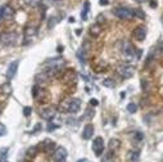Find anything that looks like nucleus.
<instances>
[{"instance_id":"a878e982","label":"nucleus","mask_w":163,"mask_h":162,"mask_svg":"<svg viewBox=\"0 0 163 162\" xmlns=\"http://www.w3.org/2000/svg\"><path fill=\"white\" fill-rule=\"evenodd\" d=\"M57 22H58V20H57V18H55V17H52V18H50V21H49L48 27H49V28L54 27V26H55V23H57Z\"/></svg>"},{"instance_id":"c756f323","label":"nucleus","mask_w":163,"mask_h":162,"mask_svg":"<svg viewBox=\"0 0 163 162\" xmlns=\"http://www.w3.org/2000/svg\"><path fill=\"white\" fill-rule=\"evenodd\" d=\"M36 152H37V148H35V147H34V148L28 149V152H27V153H28V156H35V154H36Z\"/></svg>"},{"instance_id":"ddd939ff","label":"nucleus","mask_w":163,"mask_h":162,"mask_svg":"<svg viewBox=\"0 0 163 162\" xmlns=\"http://www.w3.org/2000/svg\"><path fill=\"white\" fill-rule=\"evenodd\" d=\"M108 147H109V151H110V152H112V151L116 152L117 149L121 147V143H120V140H118V139H110Z\"/></svg>"},{"instance_id":"5701e85b","label":"nucleus","mask_w":163,"mask_h":162,"mask_svg":"<svg viewBox=\"0 0 163 162\" xmlns=\"http://www.w3.org/2000/svg\"><path fill=\"white\" fill-rule=\"evenodd\" d=\"M127 111L130 112V113H135V112L137 111V105H136L135 103H130V104L127 105Z\"/></svg>"},{"instance_id":"4468645a","label":"nucleus","mask_w":163,"mask_h":162,"mask_svg":"<svg viewBox=\"0 0 163 162\" xmlns=\"http://www.w3.org/2000/svg\"><path fill=\"white\" fill-rule=\"evenodd\" d=\"M100 24L99 23H95V24H92V26L90 27V34L94 36V37H96V36H99L100 35Z\"/></svg>"},{"instance_id":"6ab92c4d","label":"nucleus","mask_w":163,"mask_h":162,"mask_svg":"<svg viewBox=\"0 0 163 162\" xmlns=\"http://www.w3.org/2000/svg\"><path fill=\"white\" fill-rule=\"evenodd\" d=\"M123 52L126 53L127 55H134V54H135V49L132 48V45H131V44L126 42V48L123 49Z\"/></svg>"},{"instance_id":"2f4dec72","label":"nucleus","mask_w":163,"mask_h":162,"mask_svg":"<svg viewBox=\"0 0 163 162\" xmlns=\"http://www.w3.org/2000/svg\"><path fill=\"white\" fill-rule=\"evenodd\" d=\"M90 104H91V105H94V107H95V105H98V104H99V102L96 101L95 98H91V99H90Z\"/></svg>"},{"instance_id":"bb28decb","label":"nucleus","mask_w":163,"mask_h":162,"mask_svg":"<svg viewBox=\"0 0 163 162\" xmlns=\"http://www.w3.org/2000/svg\"><path fill=\"white\" fill-rule=\"evenodd\" d=\"M31 113H32V108H31V107H24L23 108V115L26 117L31 116Z\"/></svg>"},{"instance_id":"f8f14e48","label":"nucleus","mask_w":163,"mask_h":162,"mask_svg":"<svg viewBox=\"0 0 163 162\" xmlns=\"http://www.w3.org/2000/svg\"><path fill=\"white\" fill-rule=\"evenodd\" d=\"M92 134H94V126L91 123H87V125L84 127V131H82V138L85 140H89L92 138Z\"/></svg>"},{"instance_id":"72a5a7b5","label":"nucleus","mask_w":163,"mask_h":162,"mask_svg":"<svg viewBox=\"0 0 163 162\" xmlns=\"http://www.w3.org/2000/svg\"><path fill=\"white\" fill-rule=\"evenodd\" d=\"M99 4L100 5H108L109 4V0H99Z\"/></svg>"},{"instance_id":"ea45409f","label":"nucleus","mask_w":163,"mask_h":162,"mask_svg":"<svg viewBox=\"0 0 163 162\" xmlns=\"http://www.w3.org/2000/svg\"><path fill=\"white\" fill-rule=\"evenodd\" d=\"M53 2H60V0H53Z\"/></svg>"},{"instance_id":"cd10ccee","label":"nucleus","mask_w":163,"mask_h":162,"mask_svg":"<svg viewBox=\"0 0 163 162\" xmlns=\"http://www.w3.org/2000/svg\"><path fill=\"white\" fill-rule=\"evenodd\" d=\"M5 134H7V127L3 123H0V136H4Z\"/></svg>"},{"instance_id":"f704fd0d","label":"nucleus","mask_w":163,"mask_h":162,"mask_svg":"<svg viewBox=\"0 0 163 162\" xmlns=\"http://www.w3.org/2000/svg\"><path fill=\"white\" fill-rule=\"evenodd\" d=\"M150 7H152V8L157 7V2H155V0H152V2H150Z\"/></svg>"},{"instance_id":"6e6552de","label":"nucleus","mask_w":163,"mask_h":162,"mask_svg":"<svg viewBox=\"0 0 163 162\" xmlns=\"http://www.w3.org/2000/svg\"><path fill=\"white\" fill-rule=\"evenodd\" d=\"M18 66H20V61H18V59L13 61V62H12V63L9 64L8 70H7V79H8V80H12V79H13L16 75H17Z\"/></svg>"},{"instance_id":"79ce46f5","label":"nucleus","mask_w":163,"mask_h":162,"mask_svg":"<svg viewBox=\"0 0 163 162\" xmlns=\"http://www.w3.org/2000/svg\"><path fill=\"white\" fill-rule=\"evenodd\" d=\"M162 18H163V17H162Z\"/></svg>"},{"instance_id":"dca6fc26","label":"nucleus","mask_w":163,"mask_h":162,"mask_svg":"<svg viewBox=\"0 0 163 162\" xmlns=\"http://www.w3.org/2000/svg\"><path fill=\"white\" fill-rule=\"evenodd\" d=\"M102 162H114V157H113V153L109 152V153H105L102 158Z\"/></svg>"},{"instance_id":"58836bf2","label":"nucleus","mask_w":163,"mask_h":162,"mask_svg":"<svg viewBox=\"0 0 163 162\" xmlns=\"http://www.w3.org/2000/svg\"><path fill=\"white\" fill-rule=\"evenodd\" d=\"M77 162H86V160L84 158V160H80V161H77Z\"/></svg>"},{"instance_id":"393cba45","label":"nucleus","mask_w":163,"mask_h":162,"mask_svg":"<svg viewBox=\"0 0 163 162\" xmlns=\"http://www.w3.org/2000/svg\"><path fill=\"white\" fill-rule=\"evenodd\" d=\"M8 148H2L0 149V160H3V158H7V156H8Z\"/></svg>"},{"instance_id":"39448f33","label":"nucleus","mask_w":163,"mask_h":162,"mask_svg":"<svg viewBox=\"0 0 163 162\" xmlns=\"http://www.w3.org/2000/svg\"><path fill=\"white\" fill-rule=\"evenodd\" d=\"M46 64L54 71H60L64 67V61L60 58H54V59H49L46 62Z\"/></svg>"},{"instance_id":"a211bd4d","label":"nucleus","mask_w":163,"mask_h":162,"mask_svg":"<svg viewBox=\"0 0 163 162\" xmlns=\"http://www.w3.org/2000/svg\"><path fill=\"white\" fill-rule=\"evenodd\" d=\"M132 12H134V17H137L139 20H144V18H145V13H144L141 9L136 8V9H134Z\"/></svg>"},{"instance_id":"2eb2a0df","label":"nucleus","mask_w":163,"mask_h":162,"mask_svg":"<svg viewBox=\"0 0 163 162\" xmlns=\"http://www.w3.org/2000/svg\"><path fill=\"white\" fill-rule=\"evenodd\" d=\"M89 8H90V3H89V2H85L84 9H82V12H81V18H82L84 21L87 20V13H89V10H90Z\"/></svg>"},{"instance_id":"9d476101","label":"nucleus","mask_w":163,"mask_h":162,"mask_svg":"<svg viewBox=\"0 0 163 162\" xmlns=\"http://www.w3.org/2000/svg\"><path fill=\"white\" fill-rule=\"evenodd\" d=\"M132 35H134V37L137 41H144V40H145V37H147V28L143 27V26L136 27Z\"/></svg>"},{"instance_id":"f03ea898","label":"nucleus","mask_w":163,"mask_h":162,"mask_svg":"<svg viewBox=\"0 0 163 162\" xmlns=\"http://www.w3.org/2000/svg\"><path fill=\"white\" fill-rule=\"evenodd\" d=\"M55 115H57V109L52 105H45V107L40 108V116L44 120H52Z\"/></svg>"},{"instance_id":"aec40b11","label":"nucleus","mask_w":163,"mask_h":162,"mask_svg":"<svg viewBox=\"0 0 163 162\" xmlns=\"http://www.w3.org/2000/svg\"><path fill=\"white\" fill-rule=\"evenodd\" d=\"M139 158H140V153L137 151L130 153V161L131 162H139Z\"/></svg>"},{"instance_id":"412c9836","label":"nucleus","mask_w":163,"mask_h":162,"mask_svg":"<svg viewBox=\"0 0 163 162\" xmlns=\"http://www.w3.org/2000/svg\"><path fill=\"white\" fill-rule=\"evenodd\" d=\"M54 147H55V143H54V142H49V140H46L45 143H44V149H45L46 152H50Z\"/></svg>"},{"instance_id":"20e7f679","label":"nucleus","mask_w":163,"mask_h":162,"mask_svg":"<svg viewBox=\"0 0 163 162\" xmlns=\"http://www.w3.org/2000/svg\"><path fill=\"white\" fill-rule=\"evenodd\" d=\"M67 156H68V154H67L66 148L58 147V148L54 151V153H53V160H54L55 162H64L66 158H67Z\"/></svg>"},{"instance_id":"4c0bfd02","label":"nucleus","mask_w":163,"mask_h":162,"mask_svg":"<svg viewBox=\"0 0 163 162\" xmlns=\"http://www.w3.org/2000/svg\"><path fill=\"white\" fill-rule=\"evenodd\" d=\"M137 3H145V2H148V0H136Z\"/></svg>"},{"instance_id":"c9c22d12","label":"nucleus","mask_w":163,"mask_h":162,"mask_svg":"<svg viewBox=\"0 0 163 162\" xmlns=\"http://www.w3.org/2000/svg\"><path fill=\"white\" fill-rule=\"evenodd\" d=\"M136 138L139 139V140H141V139H143V134H141V133H137V134H136Z\"/></svg>"},{"instance_id":"0eeeda50","label":"nucleus","mask_w":163,"mask_h":162,"mask_svg":"<svg viewBox=\"0 0 163 162\" xmlns=\"http://www.w3.org/2000/svg\"><path fill=\"white\" fill-rule=\"evenodd\" d=\"M80 107H81V101L77 98H73L71 99L70 102L67 104V111L70 112V113H77L80 111Z\"/></svg>"},{"instance_id":"f3484780","label":"nucleus","mask_w":163,"mask_h":162,"mask_svg":"<svg viewBox=\"0 0 163 162\" xmlns=\"http://www.w3.org/2000/svg\"><path fill=\"white\" fill-rule=\"evenodd\" d=\"M114 81L112 80V79H104L103 80V86H105V88H109V89H112V88H114Z\"/></svg>"},{"instance_id":"f257e3e1","label":"nucleus","mask_w":163,"mask_h":162,"mask_svg":"<svg viewBox=\"0 0 163 162\" xmlns=\"http://www.w3.org/2000/svg\"><path fill=\"white\" fill-rule=\"evenodd\" d=\"M92 151H94V153H95V156H98V157H100L102 153L104 152V140H103L102 136H96V138L94 139V142H92Z\"/></svg>"},{"instance_id":"7c9ffc66","label":"nucleus","mask_w":163,"mask_h":162,"mask_svg":"<svg viewBox=\"0 0 163 162\" xmlns=\"http://www.w3.org/2000/svg\"><path fill=\"white\" fill-rule=\"evenodd\" d=\"M40 129H41V123H37V125L35 126V129H34V130H32V131H31V133H32V134H36V133L39 131Z\"/></svg>"},{"instance_id":"423d86ee","label":"nucleus","mask_w":163,"mask_h":162,"mask_svg":"<svg viewBox=\"0 0 163 162\" xmlns=\"http://www.w3.org/2000/svg\"><path fill=\"white\" fill-rule=\"evenodd\" d=\"M118 72L123 79H131L135 73V68L132 66H122L118 68Z\"/></svg>"},{"instance_id":"b1692460","label":"nucleus","mask_w":163,"mask_h":162,"mask_svg":"<svg viewBox=\"0 0 163 162\" xmlns=\"http://www.w3.org/2000/svg\"><path fill=\"white\" fill-rule=\"evenodd\" d=\"M58 127H59V125H55V123H53V122H49V123H48V126H46V130L50 133V131H53V130L58 129Z\"/></svg>"},{"instance_id":"473e14b6","label":"nucleus","mask_w":163,"mask_h":162,"mask_svg":"<svg viewBox=\"0 0 163 162\" xmlns=\"http://www.w3.org/2000/svg\"><path fill=\"white\" fill-rule=\"evenodd\" d=\"M26 3L30 4V5H36L37 3H39V0H26Z\"/></svg>"},{"instance_id":"4be33fe9","label":"nucleus","mask_w":163,"mask_h":162,"mask_svg":"<svg viewBox=\"0 0 163 162\" xmlns=\"http://www.w3.org/2000/svg\"><path fill=\"white\" fill-rule=\"evenodd\" d=\"M36 28L35 27H28L27 30H26V37H30V36H35L36 35Z\"/></svg>"},{"instance_id":"7ed1b4c3","label":"nucleus","mask_w":163,"mask_h":162,"mask_svg":"<svg viewBox=\"0 0 163 162\" xmlns=\"http://www.w3.org/2000/svg\"><path fill=\"white\" fill-rule=\"evenodd\" d=\"M114 14L120 18V20H131L134 17V12L129 8H117L114 10Z\"/></svg>"},{"instance_id":"a19ab883","label":"nucleus","mask_w":163,"mask_h":162,"mask_svg":"<svg viewBox=\"0 0 163 162\" xmlns=\"http://www.w3.org/2000/svg\"><path fill=\"white\" fill-rule=\"evenodd\" d=\"M0 162H2V161H0Z\"/></svg>"},{"instance_id":"e433bc0d","label":"nucleus","mask_w":163,"mask_h":162,"mask_svg":"<svg viewBox=\"0 0 163 162\" xmlns=\"http://www.w3.org/2000/svg\"><path fill=\"white\" fill-rule=\"evenodd\" d=\"M68 22H70V23H74V18L73 17H70V18H68Z\"/></svg>"},{"instance_id":"c85d7f7f","label":"nucleus","mask_w":163,"mask_h":162,"mask_svg":"<svg viewBox=\"0 0 163 162\" xmlns=\"http://www.w3.org/2000/svg\"><path fill=\"white\" fill-rule=\"evenodd\" d=\"M37 93H39V85H35L32 88V95L36 98L37 97Z\"/></svg>"},{"instance_id":"1a4fd4ad","label":"nucleus","mask_w":163,"mask_h":162,"mask_svg":"<svg viewBox=\"0 0 163 162\" xmlns=\"http://www.w3.org/2000/svg\"><path fill=\"white\" fill-rule=\"evenodd\" d=\"M2 42L4 45H13L14 42H16V39H17V36H16V34H13V32H7V34H4V35H2Z\"/></svg>"},{"instance_id":"9b49d317","label":"nucleus","mask_w":163,"mask_h":162,"mask_svg":"<svg viewBox=\"0 0 163 162\" xmlns=\"http://www.w3.org/2000/svg\"><path fill=\"white\" fill-rule=\"evenodd\" d=\"M14 12L8 5H4V7H0V18H4V20H8V18L13 17Z\"/></svg>"}]
</instances>
